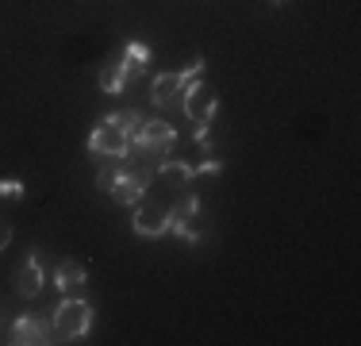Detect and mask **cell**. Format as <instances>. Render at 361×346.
<instances>
[{
	"mask_svg": "<svg viewBox=\"0 0 361 346\" xmlns=\"http://www.w3.org/2000/svg\"><path fill=\"white\" fill-rule=\"evenodd\" d=\"M8 342L16 346H42V342H54V323H50L47 316H20L12 323V335H8Z\"/></svg>",
	"mask_w": 361,
	"mask_h": 346,
	"instance_id": "cell-5",
	"label": "cell"
},
{
	"mask_svg": "<svg viewBox=\"0 0 361 346\" xmlns=\"http://www.w3.org/2000/svg\"><path fill=\"white\" fill-rule=\"evenodd\" d=\"M123 173H127V162H123V158H104V166L97 169V185L108 193V189L116 185V181L123 177Z\"/></svg>",
	"mask_w": 361,
	"mask_h": 346,
	"instance_id": "cell-16",
	"label": "cell"
},
{
	"mask_svg": "<svg viewBox=\"0 0 361 346\" xmlns=\"http://www.w3.org/2000/svg\"><path fill=\"white\" fill-rule=\"evenodd\" d=\"M180 108H185V116L192 119V124H212L216 119V112H219V97H216V89H212L208 81H188L185 85V97H180Z\"/></svg>",
	"mask_w": 361,
	"mask_h": 346,
	"instance_id": "cell-3",
	"label": "cell"
},
{
	"mask_svg": "<svg viewBox=\"0 0 361 346\" xmlns=\"http://www.w3.org/2000/svg\"><path fill=\"white\" fill-rule=\"evenodd\" d=\"M42 277H47V273H42V258L31 254L27 262L16 270V292H20L23 300H35L42 292Z\"/></svg>",
	"mask_w": 361,
	"mask_h": 346,
	"instance_id": "cell-9",
	"label": "cell"
},
{
	"mask_svg": "<svg viewBox=\"0 0 361 346\" xmlns=\"http://www.w3.org/2000/svg\"><path fill=\"white\" fill-rule=\"evenodd\" d=\"M23 181H16V177H4L0 181V201H23Z\"/></svg>",
	"mask_w": 361,
	"mask_h": 346,
	"instance_id": "cell-17",
	"label": "cell"
},
{
	"mask_svg": "<svg viewBox=\"0 0 361 346\" xmlns=\"http://www.w3.org/2000/svg\"><path fill=\"white\" fill-rule=\"evenodd\" d=\"M108 193H111V201H116V204H123V208H135V204H139L146 193H150V189H146L139 177H131V173H123V177H119L116 185L108 189Z\"/></svg>",
	"mask_w": 361,
	"mask_h": 346,
	"instance_id": "cell-11",
	"label": "cell"
},
{
	"mask_svg": "<svg viewBox=\"0 0 361 346\" xmlns=\"http://www.w3.org/2000/svg\"><path fill=\"white\" fill-rule=\"evenodd\" d=\"M208 127H212V124H196V146H200V150L212 158V154H216V143H212V131H208Z\"/></svg>",
	"mask_w": 361,
	"mask_h": 346,
	"instance_id": "cell-18",
	"label": "cell"
},
{
	"mask_svg": "<svg viewBox=\"0 0 361 346\" xmlns=\"http://www.w3.org/2000/svg\"><path fill=\"white\" fill-rule=\"evenodd\" d=\"M104 119H111V124L119 127V131H123L127 138H135L142 131V124H146V116L139 108H127V112H111V116H104Z\"/></svg>",
	"mask_w": 361,
	"mask_h": 346,
	"instance_id": "cell-15",
	"label": "cell"
},
{
	"mask_svg": "<svg viewBox=\"0 0 361 346\" xmlns=\"http://www.w3.org/2000/svg\"><path fill=\"white\" fill-rule=\"evenodd\" d=\"M219 169H223V162H219V158H204L200 166H192L196 177H204V173H219Z\"/></svg>",
	"mask_w": 361,
	"mask_h": 346,
	"instance_id": "cell-19",
	"label": "cell"
},
{
	"mask_svg": "<svg viewBox=\"0 0 361 346\" xmlns=\"http://www.w3.org/2000/svg\"><path fill=\"white\" fill-rule=\"evenodd\" d=\"M185 73H158L154 77V85H150V100H154V108H180V97H185Z\"/></svg>",
	"mask_w": 361,
	"mask_h": 346,
	"instance_id": "cell-7",
	"label": "cell"
},
{
	"mask_svg": "<svg viewBox=\"0 0 361 346\" xmlns=\"http://www.w3.org/2000/svg\"><path fill=\"white\" fill-rule=\"evenodd\" d=\"M146 62H150V47H146V42H127V47H123L127 81H139V77L146 73Z\"/></svg>",
	"mask_w": 361,
	"mask_h": 346,
	"instance_id": "cell-13",
	"label": "cell"
},
{
	"mask_svg": "<svg viewBox=\"0 0 361 346\" xmlns=\"http://www.w3.org/2000/svg\"><path fill=\"white\" fill-rule=\"evenodd\" d=\"M192 177H196V173H192V166H188V162L166 158V162L158 166V181H161V185H169V189H185Z\"/></svg>",
	"mask_w": 361,
	"mask_h": 346,
	"instance_id": "cell-12",
	"label": "cell"
},
{
	"mask_svg": "<svg viewBox=\"0 0 361 346\" xmlns=\"http://www.w3.org/2000/svg\"><path fill=\"white\" fill-rule=\"evenodd\" d=\"M273 4H292V0H273Z\"/></svg>",
	"mask_w": 361,
	"mask_h": 346,
	"instance_id": "cell-21",
	"label": "cell"
},
{
	"mask_svg": "<svg viewBox=\"0 0 361 346\" xmlns=\"http://www.w3.org/2000/svg\"><path fill=\"white\" fill-rule=\"evenodd\" d=\"M131 223L142 239H161V235H169V208L166 204H146V196H142V201L135 204Z\"/></svg>",
	"mask_w": 361,
	"mask_h": 346,
	"instance_id": "cell-6",
	"label": "cell"
},
{
	"mask_svg": "<svg viewBox=\"0 0 361 346\" xmlns=\"http://www.w3.org/2000/svg\"><path fill=\"white\" fill-rule=\"evenodd\" d=\"M8 242H12V223H8V220H0V254L8 250Z\"/></svg>",
	"mask_w": 361,
	"mask_h": 346,
	"instance_id": "cell-20",
	"label": "cell"
},
{
	"mask_svg": "<svg viewBox=\"0 0 361 346\" xmlns=\"http://www.w3.org/2000/svg\"><path fill=\"white\" fill-rule=\"evenodd\" d=\"M50 323H54V335L62 342H77L92 331V304L89 300H77V297H66L62 304L54 308Z\"/></svg>",
	"mask_w": 361,
	"mask_h": 346,
	"instance_id": "cell-1",
	"label": "cell"
},
{
	"mask_svg": "<svg viewBox=\"0 0 361 346\" xmlns=\"http://www.w3.org/2000/svg\"><path fill=\"white\" fill-rule=\"evenodd\" d=\"M169 208V235H177L180 239V231H185V223H192L196 215H200V196L196 193H180L173 204H166Z\"/></svg>",
	"mask_w": 361,
	"mask_h": 346,
	"instance_id": "cell-10",
	"label": "cell"
},
{
	"mask_svg": "<svg viewBox=\"0 0 361 346\" xmlns=\"http://www.w3.org/2000/svg\"><path fill=\"white\" fill-rule=\"evenodd\" d=\"M85 281H89V270H85V262H77V258H62V262H58L54 285L62 289V297H73V292H81Z\"/></svg>",
	"mask_w": 361,
	"mask_h": 346,
	"instance_id": "cell-8",
	"label": "cell"
},
{
	"mask_svg": "<svg viewBox=\"0 0 361 346\" xmlns=\"http://www.w3.org/2000/svg\"><path fill=\"white\" fill-rule=\"evenodd\" d=\"M127 69H123V62H108L104 69H100V89L108 93V97H116V93H123L127 89Z\"/></svg>",
	"mask_w": 361,
	"mask_h": 346,
	"instance_id": "cell-14",
	"label": "cell"
},
{
	"mask_svg": "<svg viewBox=\"0 0 361 346\" xmlns=\"http://www.w3.org/2000/svg\"><path fill=\"white\" fill-rule=\"evenodd\" d=\"M127 150H131V138L119 131L111 119L92 127V135H89V154L92 158H123Z\"/></svg>",
	"mask_w": 361,
	"mask_h": 346,
	"instance_id": "cell-4",
	"label": "cell"
},
{
	"mask_svg": "<svg viewBox=\"0 0 361 346\" xmlns=\"http://www.w3.org/2000/svg\"><path fill=\"white\" fill-rule=\"evenodd\" d=\"M173 143H177V131L169 124H161V119H146L142 131L131 138V150H139L142 158H150L154 166H161V162L173 154Z\"/></svg>",
	"mask_w": 361,
	"mask_h": 346,
	"instance_id": "cell-2",
	"label": "cell"
}]
</instances>
